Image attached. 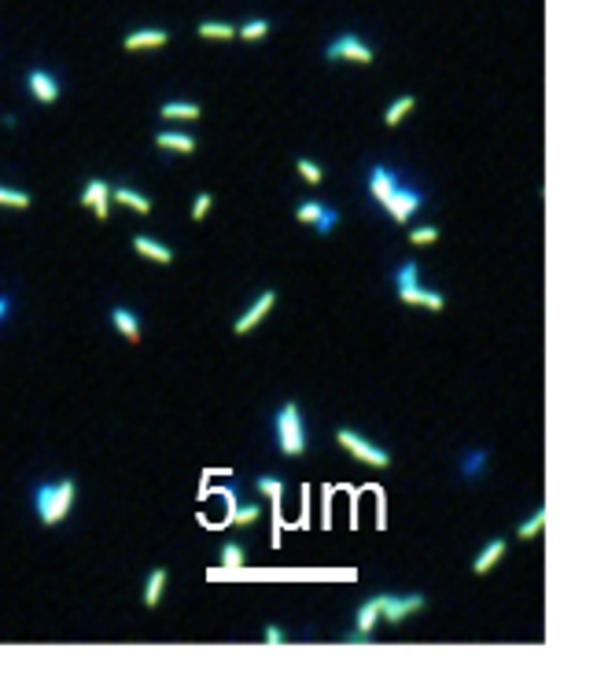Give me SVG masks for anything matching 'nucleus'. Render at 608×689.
<instances>
[{
  "label": "nucleus",
  "instance_id": "a878e982",
  "mask_svg": "<svg viewBox=\"0 0 608 689\" xmlns=\"http://www.w3.org/2000/svg\"><path fill=\"white\" fill-rule=\"evenodd\" d=\"M321 207H324V203H314V200H306V203H299L295 218H299L302 225H314V222L321 218Z\"/></svg>",
  "mask_w": 608,
  "mask_h": 689
},
{
  "label": "nucleus",
  "instance_id": "7c9ffc66",
  "mask_svg": "<svg viewBox=\"0 0 608 689\" xmlns=\"http://www.w3.org/2000/svg\"><path fill=\"white\" fill-rule=\"evenodd\" d=\"M339 222V214L332 210V207H321V218L314 222L317 225V236H324V232H332V225Z\"/></svg>",
  "mask_w": 608,
  "mask_h": 689
},
{
  "label": "nucleus",
  "instance_id": "2eb2a0df",
  "mask_svg": "<svg viewBox=\"0 0 608 689\" xmlns=\"http://www.w3.org/2000/svg\"><path fill=\"white\" fill-rule=\"evenodd\" d=\"M111 325H115L129 343H140V321H137V314H129L125 306H115V310H111Z\"/></svg>",
  "mask_w": 608,
  "mask_h": 689
},
{
  "label": "nucleus",
  "instance_id": "0eeeda50",
  "mask_svg": "<svg viewBox=\"0 0 608 689\" xmlns=\"http://www.w3.org/2000/svg\"><path fill=\"white\" fill-rule=\"evenodd\" d=\"M324 56H329L332 63H336V59H351V63H373V48H369L361 37H354V33H343V37H336Z\"/></svg>",
  "mask_w": 608,
  "mask_h": 689
},
{
  "label": "nucleus",
  "instance_id": "e433bc0d",
  "mask_svg": "<svg viewBox=\"0 0 608 689\" xmlns=\"http://www.w3.org/2000/svg\"><path fill=\"white\" fill-rule=\"evenodd\" d=\"M8 314H11V299H8V295H0V321H4Z\"/></svg>",
  "mask_w": 608,
  "mask_h": 689
},
{
  "label": "nucleus",
  "instance_id": "393cba45",
  "mask_svg": "<svg viewBox=\"0 0 608 689\" xmlns=\"http://www.w3.org/2000/svg\"><path fill=\"white\" fill-rule=\"evenodd\" d=\"M236 33H240L244 41H262V37L269 33V23H266V19H251V23H244Z\"/></svg>",
  "mask_w": 608,
  "mask_h": 689
},
{
  "label": "nucleus",
  "instance_id": "f3484780",
  "mask_svg": "<svg viewBox=\"0 0 608 689\" xmlns=\"http://www.w3.org/2000/svg\"><path fill=\"white\" fill-rule=\"evenodd\" d=\"M166 579H170V575H166V568H155V571L148 575V583H144V605H148V608H155L159 601H163Z\"/></svg>",
  "mask_w": 608,
  "mask_h": 689
},
{
  "label": "nucleus",
  "instance_id": "9d476101",
  "mask_svg": "<svg viewBox=\"0 0 608 689\" xmlns=\"http://www.w3.org/2000/svg\"><path fill=\"white\" fill-rule=\"evenodd\" d=\"M26 85H30V93H34L37 103H56V100H59V81H56L48 71L34 67V71L26 74Z\"/></svg>",
  "mask_w": 608,
  "mask_h": 689
},
{
  "label": "nucleus",
  "instance_id": "39448f33",
  "mask_svg": "<svg viewBox=\"0 0 608 689\" xmlns=\"http://www.w3.org/2000/svg\"><path fill=\"white\" fill-rule=\"evenodd\" d=\"M421 203H424V196H421V192L417 188H395V192H391V196L383 200V207H387V214H391V218H395V222H409V218H413V214L421 210Z\"/></svg>",
  "mask_w": 608,
  "mask_h": 689
},
{
  "label": "nucleus",
  "instance_id": "f03ea898",
  "mask_svg": "<svg viewBox=\"0 0 608 689\" xmlns=\"http://www.w3.org/2000/svg\"><path fill=\"white\" fill-rule=\"evenodd\" d=\"M273 432H277V446H280V454L299 457L302 450H306V428H302V413H299V405H295V402H288V405H280V409H277V417H273Z\"/></svg>",
  "mask_w": 608,
  "mask_h": 689
},
{
  "label": "nucleus",
  "instance_id": "20e7f679",
  "mask_svg": "<svg viewBox=\"0 0 608 689\" xmlns=\"http://www.w3.org/2000/svg\"><path fill=\"white\" fill-rule=\"evenodd\" d=\"M336 442L346 450V454H354L358 461H365V465H373V468H387L391 465V454L383 446H376V442H369L365 435H358V432H351V428H339L336 432Z\"/></svg>",
  "mask_w": 608,
  "mask_h": 689
},
{
  "label": "nucleus",
  "instance_id": "5701e85b",
  "mask_svg": "<svg viewBox=\"0 0 608 689\" xmlns=\"http://www.w3.org/2000/svg\"><path fill=\"white\" fill-rule=\"evenodd\" d=\"M0 207L26 210V207H30V196H26V192H15V188H4V185H0Z\"/></svg>",
  "mask_w": 608,
  "mask_h": 689
},
{
  "label": "nucleus",
  "instance_id": "cd10ccee",
  "mask_svg": "<svg viewBox=\"0 0 608 689\" xmlns=\"http://www.w3.org/2000/svg\"><path fill=\"white\" fill-rule=\"evenodd\" d=\"M439 240V229L436 225H421V229H413L409 232V244H417V247H424V244H436Z\"/></svg>",
  "mask_w": 608,
  "mask_h": 689
},
{
  "label": "nucleus",
  "instance_id": "7ed1b4c3",
  "mask_svg": "<svg viewBox=\"0 0 608 689\" xmlns=\"http://www.w3.org/2000/svg\"><path fill=\"white\" fill-rule=\"evenodd\" d=\"M395 281H398V299H402L406 306H428V310H436V314L446 306V299L439 291H428V288L417 284V262H402L395 269Z\"/></svg>",
  "mask_w": 608,
  "mask_h": 689
},
{
  "label": "nucleus",
  "instance_id": "72a5a7b5",
  "mask_svg": "<svg viewBox=\"0 0 608 689\" xmlns=\"http://www.w3.org/2000/svg\"><path fill=\"white\" fill-rule=\"evenodd\" d=\"M321 527H332V487L329 490H324V502H321Z\"/></svg>",
  "mask_w": 608,
  "mask_h": 689
},
{
  "label": "nucleus",
  "instance_id": "6ab92c4d",
  "mask_svg": "<svg viewBox=\"0 0 608 689\" xmlns=\"http://www.w3.org/2000/svg\"><path fill=\"white\" fill-rule=\"evenodd\" d=\"M111 200L122 203V207H129V210H137V214H148V210H151V200L140 196V192H133V188H115Z\"/></svg>",
  "mask_w": 608,
  "mask_h": 689
},
{
  "label": "nucleus",
  "instance_id": "f257e3e1",
  "mask_svg": "<svg viewBox=\"0 0 608 689\" xmlns=\"http://www.w3.org/2000/svg\"><path fill=\"white\" fill-rule=\"evenodd\" d=\"M74 505V480H59V483H41L34 490V509H37V520L52 527L59 524L63 516L71 512Z\"/></svg>",
  "mask_w": 608,
  "mask_h": 689
},
{
  "label": "nucleus",
  "instance_id": "6e6552de",
  "mask_svg": "<svg viewBox=\"0 0 608 689\" xmlns=\"http://www.w3.org/2000/svg\"><path fill=\"white\" fill-rule=\"evenodd\" d=\"M81 207H93V214L100 222H107V214H111V185L103 177H93L81 192Z\"/></svg>",
  "mask_w": 608,
  "mask_h": 689
},
{
  "label": "nucleus",
  "instance_id": "4468645a",
  "mask_svg": "<svg viewBox=\"0 0 608 689\" xmlns=\"http://www.w3.org/2000/svg\"><path fill=\"white\" fill-rule=\"evenodd\" d=\"M376 619H380V597H369L365 605L358 608V616H354V634L369 638L376 631Z\"/></svg>",
  "mask_w": 608,
  "mask_h": 689
},
{
  "label": "nucleus",
  "instance_id": "4be33fe9",
  "mask_svg": "<svg viewBox=\"0 0 608 689\" xmlns=\"http://www.w3.org/2000/svg\"><path fill=\"white\" fill-rule=\"evenodd\" d=\"M413 107H417V100H413V96H398L395 103H391V107H387V115H383V122H387V125H398V122H402V118H406L409 111H413Z\"/></svg>",
  "mask_w": 608,
  "mask_h": 689
},
{
  "label": "nucleus",
  "instance_id": "a211bd4d",
  "mask_svg": "<svg viewBox=\"0 0 608 689\" xmlns=\"http://www.w3.org/2000/svg\"><path fill=\"white\" fill-rule=\"evenodd\" d=\"M155 144L166 147V152H181V155L195 152V140H192L188 133H170V129H163V133L155 137Z\"/></svg>",
  "mask_w": 608,
  "mask_h": 689
},
{
  "label": "nucleus",
  "instance_id": "c756f323",
  "mask_svg": "<svg viewBox=\"0 0 608 689\" xmlns=\"http://www.w3.org/2000/svg\"><path fill=\"white\" fill-rule=\"evenodd\" d=\"M542 524H546V509H538V512L531 516V520L520 524V538H535V534L542 531Z\"/></svg>",
  "mask_w": 608,
  "mask_h": 689
},
{
  "label": "nucleus",
  "instance_id": "473e14b6",
  "mask_svg": "<svg viewBox=\"0 0 608 689\" xmlns=\"http://www.w3.org/2000/svg\"><path fill=\"white\" fill-rule=\"evenodd\" d=\"M258 520V505H240L232 516V524H254Z\"/></svg>",
  "mask_w": 608,
  "mask_h": 689
},
{
  "label": "nucleus",
  "instance_id": "ddd939ff",
  "mask_svg": "<svg viewBox=\"0 0 608 689\" xmlns=\"http://www.w3.org/2000/svg\"><path fill=\"white\" fill-rule=\"evenodd\" d=\"M502 556H505V538H494V542H487V546L480 549V556L472 561V571H475V575H487L498 561H502Z\"/></svg>",
  "mask_w": 608,
  "mask_h": 689
},
{
  "label": "nucleus",
  "instance_id": "bb28decb",
  "mask_svg": "<svg viewBox=\"0 0 608 689\" xmlns=\"http://www.w3.org/2000/svg\"><path fill=\"white\" fill-rule=\"evenodd\" d=\"M258 494H266L269 502H280V498H284V483H280V480H269V476H262V480H258Z\"/></svg>",
  "mask_w": 608,
  "mask_h": 689
},
{
  "label": "nucleus",
  "instance_id": "f704fd0d",
  "mask_svg": "<svg viewBox=\"0 0 608 689\" xmlns=\"http://www.w3.org/2000/svg\"><path fill=\"white\" fill-rule=\"evenodd\" d=\"M483 457H487V454H468V457H465V476H480Z\"/></svg>",
  "mask_w": 608,
  "mask_h": 689
},
{
  "label": "nucleus",
  "instance_id": "423d86ee",
  "mask_svg": "<svg viewBox=\"0 0 608 689\" xmlns=\"http://www.w3.org/2000/svg\"><path fill=\"white\" fill-rule=\"evenodd\" d=\"M421 608H424V597L421 594H406V597L383 594L380 597V619H387V623H402L406 616H413Z\"/></svg>",
  "mask_w": 608,
  "mask_h": 689
},
{
  "label": "nucleus",
  "instance_id": "9b49d317",
  "mask_svg": "<svg viewBox=\"0 0 608 689\" xmlns=\"http://www.w3.org/2000/svg\"><path fill=\"white\" fill-rule=\"evenodd\" d=\"M170 41V30H129L125 33V52H140V48H163Z\"/></svg>",
  "mask_w": 608,
  "mask_h": 689
},
{
  "label": "nucleus",
  "instance_id": "412c9836",
  "mask_svg": "<svg viewBox=\"0 0 608 689\" xmlns=\"http://www.w3.org/2000/svg\"><path fill=\"white\" fill-rule=\"evenodd\" d=\"M195 33L207 37V41H232V37H236V26H229V23H214V19H210V23H200V26H195Z\"/></svg>",
  "mask_w": 608,
  "mask_h": 689
},
{
  "label": "nucleus",
  "instance_id": "dca6fc26",
  "mask_svg": "<svg viewBox=\"0 0 608 689\" xmlns=\"http://www.w3.org/2000/svg\"><path fill=\"white\" fill-rule=\"evenodd\" d=\"M133 251H140L151 262H173V251L159 240H151V236H133Z\"/></svg>",
  "mask_w": 608,
  "mask_h": 689
},
{
  "label": "nucleus",
  "instance_id": "c9c22d12",
  "mask_svg": "<svg viewBox=\"0 0 608 689\" xmlns=\"http://www.w3.org/2000/svg\"><path fill=\"white\" fill-rule=\"evenodd\" d=\"M284 641H288V634L280 627H266V645H284Z\"/></svg>",
  "mask_w": 608,
  "mask_h": 689
},
{
  "label": "nucleus",
  "instance_id": "2f4dec72",
  "mask_svg": "<svg viewBox=\"0 0 608 689\" xmlns=\"http://www.w3.org/2000/svg\"><path fill=\"white\" fill-rule=\"evenodd\" d=\"M210 207H214V196H210V192H200V196H195V203H192V218H195V222L207 218Z\"/></svg>",
  "mask_w": 608,
  "mask_h": 689
},
{
  "label": "nucleus",
  "instance_id": "1a4fd4ad",
  "mask_svg": "<svg viewBox=\"0 0 608 689\" xmlns=\"http://www.w3.org/2000/svg\"><path fill=\"white\" fill-rule=\"evenodd\" d=\"M273 303H277V291H262V295H258L254 303L247 306V314H244V317L232 325V332H236V336H247L254 325H262V321H266V314L273 310Z\"/></svg>",
  "mask_w": 608,
  "mask_h": 689
},
{
  "label": "nucleus",
  "instance_id": "aec40b11",
  "mask_svg": "<svg viewBox=\"0 0 608 689\" xmlns=\"http://www.w3.org/2000/svg\"><path fill=\"white\" fill-rule=\"evenodd\" d=\"M159 115H163V118L195 122V118H200V103H181V100H173V103H163V107H159Z\"/></svg>",
  "mask_w": 608,
  "mask_h": 689
},
{
  "label": "nucleus",
  "instance_id": "b1692460",
  "mask_svg": "<svg viewBox=\"0 0 608 689\" xmlns=\"http://www.w3.org/2000/svg\"><path fill=\"white\" fill-rule=\"evenodd\" d=\"M222 568H244V546L240 542H225L222 546Z\"/></svg>",
  "mask_w": 608,
  "mask_h": 689
},
{
  "label": "nucleus",
  "instance_id": "f8f14e48",
  "mask_svg": "<svg viewBox=\"0 0 608 689\" xmlns=\"http://www.w3.org/2000/svg\"><path fill=\"white\" fill-rule=\"evenodd\" d=\"M395 188H398V174H395V170H387V166H373V174H369V192H373V196L383 203Z\"/></svg>",
  "mask_w": 608,
  "mask_h": 689
},
{
  "label": "nucleus",
  "instance_id": "c85d7f7f",
  "mask_svg": "<svg viewBox=\"0 0 608 689\" xmlns=\"http://www.w3.org/2000/svg\"><path fill=\"white\" fill-rule=\"evenodd\" d=\"M295 166H299L302 181H310V185H321V181H324V174H321V166H317V162H310V159H299Z\"/></svg>",
  "mask_w": 608,
  "mask_h": 689
}]
</instances>
